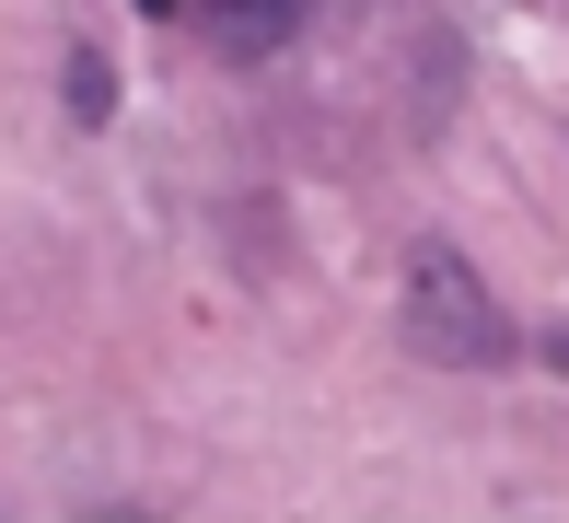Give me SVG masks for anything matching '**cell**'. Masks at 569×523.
Instances as JSON below:
<instances>
[{
	"label": "cell",
	"mask_w": 569,
	"mask_h": 523,
	"mask_svg": "<svg viewBox=\"0 0 569 523\" xmlns=\"http://www.w3.org/2000/svg\"><path fill=\"white\" fill-rule=\"evenodd\" d=\"M210 23H221L232 47H279L302 23V0H210Z\"/></svg>",
	"instance_id": "obj_1"
},
{
	"label": "cell",
	"mask_w": 569,
	"mask_h": 523,
	"mask_svg": "<svg viewBox=\"0 0 569 523\" xmlns=\"http://www.w3.org/2000/svg\"><path fill=\"white\" fill-rule=\"evenodd\" d=\"M140 12H187V0H140Z\"/></svg>",
	"instance_id": "obj_2"
}]
</instances>
